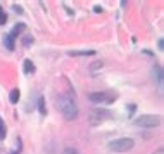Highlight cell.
I'll list each match as a JSON object with an SVG mask.
<instances>
[{
	"mask_svg": "<svg viewBox=\"0 0 164 154\" xmlns=\"http://www.w3.org/2000/svg\"><path fill=\"white\" fill-rule=\"evenodd\" d=\"M38 109H40V114H45V99L38 101Z\"/></svg>",
	"mask_w": 164,
	"mask_h": 154,
	"instance_id": "obj_12",
	"label": "cell"
},
{
	"mask_svg": "<svg viewBox=\"0 0 164 154\" xmlns=\"http://www.w3.org/2000/svg\"><path fill=\"white\" fill-rule=\"evenodd\" d=\"M24 28H26V26H24V24H16V26H14V30H12V33H11V37L14 38L16 35L19 33V30H24Z\"/></svg>",
	"mask_w": 164,
	"mask_h": 154,
	"instance_id": "obj_11",
	"label": "cell"
},
{
	"mask_svg": "<svg viewBox=\"0 0 164 154\" xmlns=\"http://www.w3.org/2000/svg\"><path fill=\"white\" fill-rule=\"evenodd\" d=\"M9 99H11V102H12V104H16V102L19 101V90H17V88L11 92V95H9Z\"/></svg>",
	"mask_w": 164,
	"mask_h": 154,
	"instance_id": "obj_9",
	"label": "cell"
},
{
	"mask_svg": "<svg viewBox=\"0 0 164 154\" xmlns=\"http://www.w3.org/2000/svg\"><path fill=\"white\" fill-rule=\"evenodd\" d=\"M93 11H95V12H102V9L99 7V5H95V7H93Z\"/></svg>",
	"mask_w": 164,
	"mask_h": 154,
	"instance_id": "obj_15",
	"label": "cell"
},
{
	"mask_svg": "<svg viewBox=\"0 0 164 154\" xmlns=\"http://www.w3.org/2000/svg\"><path fill=\"white\" fill-rule=\"evenodd\" d=\"M159 123V118L157 116H152V114H145V116H140L138 120H135V125H138V127H156V125Z\"/></svg>",
	"mask_w": 164,
	"mask_h": 154,
	"instance_id": "obj_4",
	"label": "cell"
},
{
	"mask_svg": "<svg viewBox=\"0 0 164 154\" xmlns=\"http://www.w3.org/2000/svg\"><path fill=\"white\" fill-rule=\"evenodd\" d=\"M131 147H133V140L131 139H118V140L109 142V149L116 151V152H126Z\"/></svg>",
	"mask_w": 164,
	"mask_h": 154,
	"instance_id": "obj_3",
	"label": "cell"
},
{
	"mask_svg": "<svg viewBox=\"0 0 164 154\" xmlns=\"http://www.w3.org/2000/svg\"><path fill=\"white\" fill-rule=\"evenodd\" d=\"M5 133H7V130H5V123H4V120L0 118V140L5 139Z\"/></svg>",
	"mask_w": 164,
	"mask_h": 154,
	"instance_id": "obj_10",
	"label": "cell"
},
{
	"mask_svg": "<svg viewBox=\"0 0 164 154\" xmlns=\"http://www.w3.org/2000/svg\"><path fill=\"white\" fill-rule=\"evenodd\" d=\"M33 71H35V66H33V62H31L30 59H26V61H24V73H26V75H31Z\"/></svg>",
	"mask_w": 164,
	"mask_h": 154,
	"instance_id": "obj_7",
	"label": "cell"
},
{
	"mask_svg": "<svg viewBox=\"0 0 164 154\" xmlns=\"http://www.w3.org/2000/svg\"><path fill=\"white\" fill-rule=\"evenodd\" d=\"M159 49H161V50L164 49V42H162V40H159Z\"/></svg>",
	"mask_w": 164,
	"mask_h": 154,
	"instance_id": "obj_16",
	"label": "cell"
},
{
	"mask_svg": "<svg viewBox=\"0 0 164 154\" xmlns=\"http://www.w3.org/2000/svg\"><path fill=\"white\" fill-rule=\"evenodd\" d=\"M64 154H80L78 151H75V149H66L64 151Z\"/></svg>",
	"mask_w": 164,
	"mask_h": 154,
	"instance_id": "obj_14",
	"label": "cell"
},
{
	"mask_svg": "<svg viewBox=\"0 0 164 154\" xmlns=\"http://www.w3.org/2000/svg\"><path fill=\"white\" fill-rule=\"evenodd\" d=\"M57 107L59 111L62 113V116L66 120H75L76 114H78V107H76V102L73 101L71 97H67V95H60L57 99Z\"/></svg>",
	"mask_w": 164,
	"mask_h": 154,
	"instance_id": "obj_1",
	"label": "cell"
},
{
	"mask_svg": "<svg viewBox=\"0 0 164 154\" xmlns=\"http://www.w3.org/2000/svg\"><path fill=\"white\" fill-rule=\"evenodd\" d=\"M104 120H111V113L109 111H93L90 114V123L92 125H97V123H102Z\"/></svg>",
	"mask_w": 164,
	"mask_h": 154,
	"instance_id": "obj_5",
	"label": "cell"
},
{
	"mask_svg": "<svg viewBox=\"0 0 164 154\" xmlns=\"http://www.w3.org/2000/svg\"><path fill=\"white\" fill-rule=\"evenodd\" d=\"M71 56H93V50H71Z\"/></svg>",
	"mask_w": 164,
	"mask_h": 154,
	"instance_id": "obj_8",
	"label": "cell"
},
{
	"mask_svg": "<svg viewBox=\"0 0 164 154\" xmlns=\"http://www.w3.org/2000/svg\"><path fill=\"white\" fill-rule=\"evenodd\" d=\"M4 45L7 47L9 50H14V38L11 35H4Z\"/></svg>",
	"mask_w": 164,
	"mask_h": 154,
	"instance_id": "obj_6",
	"label": "cell"
},
{
	"mask_svg": "<svg viewBox=\"0 0 164 154\" xmlns=\"http://www.w3.org/2000/svg\"><path fill=\"white\" fill-rule=\"evenodd\" d=\"M5 21H7V16L4 14V11H2V7H0V24H4Z\"/></svg>",
	"mask_w": 164,
	"mask_h": 154,
	"instance_id": "obj_13",
	"label": "cell"
},
{
	"mask_svg": "<svg viewBox=\"0 0 164 154\" xmlns=\"http://www.w3.org/2000/svg\"><path fill=\"white\" fill-rule=\"evenodd\" d=\"M88 99L93 104H111V102H114L116 94H112V92H93L88 95Z\"/></svg>",
	"mask_w": 164,
	"mask_h": 154,
	"instance_id": "obj_2",
	"label": "cell"
}]
</instances>
